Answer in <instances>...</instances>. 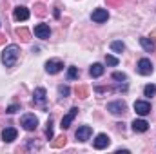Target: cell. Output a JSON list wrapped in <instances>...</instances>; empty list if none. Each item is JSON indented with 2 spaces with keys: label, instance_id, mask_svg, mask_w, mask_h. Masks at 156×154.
Listing matches in <instances>:
<instances>
[{
  "label": "cell",
  "instance_id": "cell-1",
  "mask_svg": "<svg viewBox=\"0 0 156 154\" xmlns=\"http://www.w3.org/2000/svg\"><path fill=\"white\" fill-rule=\"evenodd\" d=\"M18 56H20V47H18L16 44H11V45H7V47L4 49V53H2V64H4L5 67H13V65L16 64Z\"/></svg>",
  "mask_w": 156,
  "mask_h": 154
},
{
  "label": "cell",
  "instance_id": "cell-2",
  "mask_svg": "<svg viewBox=\"0 0 156 154\" xmlns=\"http://www.w3.org/2000/svg\"><path fill=\"white\" fill-rule=\"evenodd\" d=\"M20 125L26 129V131H35L38 127V118L35 114H24L20 120Z\"/></svg>",
  "mask_w": 156,
  "mask_h": 154
},
{
  "label": "cell",
  "instance_id": "cell-3",
  "mask_svg": "<svg viewBox=\"0 0 156 154\" xmlns=\"http://www.w3.org/2000/svg\"><path fill=\"white\" fill-rule=\"evenodd\" d=\"M107 111L111 113V114H123L125 111H127V105H125V102H122V100H116V102H111V103H107Z\"/></svg>",
  "mask_w": 156,
  "mask_h": 154
},
{
  "label": "cell",
  "instance_id": "cell-4",
  "mask_svg": "<svg viewBox=\"0 0 156 154\" xmlns=\"http://www.w3.org/2000/svg\"><path fill=\"white\" fill-rule=\"evenodd\" d=\"M136 69H138V73H140L142 76H149V75L153 73V64H151L149 58H142V60L138 62Z\"/></svg>",
  "mask_w": 156,
  "mask_h": 154
},
{
  "label": "cell",
  "instance_id": "cell-5",
  "mask_svg": "<svg viewBox=\"0 0 156 154\" xmlns=\"http://www.w3.org/2000/svg\"><path fill=\"white\" fill-rule=\"evenodd\" d=\"M64 69V62L62 60H47L45 62V71L49 75H56Z\"/></svg>",
  "mask_w": 156,
  "mask_h": 154
},
{
  "label": "cell",
  "instance_id": "cell-6",
  "mask_svg": "<svg viewBox=\"0 0 156 154\" xmlns=\"http://www.w3.org/2000/svg\"><path fill=\"white\" fill-rule=\"evenodd\" d=\"M134 111H136V114H140V116H147L151 113V103L144 102V100H136L134 102Z\"/></svg>",
  "mask_w": 156,
  "mask_h": 154
},
{
  "label": "cell",
  "instance_id": "cell-7",
  "mask_svg": "<svg viewBox=\"0 0 156 154\" xmlns=\"http://www.w3.org/2000/svg\"><path fill=\"white\" fill-rule=\"evenodd\" d=\"M91 134H93V129L91 127H87V125H83V127H78L76 131V140L78 142H87L89 138H91Z\"/></svg>",
  "mask_w": 156,
  "mask_h": 154
},
{
  "label": "cell",
  "instance_id": "cell-8",
  "mask_svg": "<svg viewBox=\"0 0 156 154\" xmlns=\"http://www.w3.org/2000/svg\"><path fill=\"white\" fill-rule=\"evenodd\" d=\"M33 100H35L37 105H40V107L45 109V89H44V87L35 89V93H33Z\"/></svg>",
  "mask_w": 156,
  "mask_h": 154
},
{
  "label": "cell",
  "instance_id": "cell-9",
  "mask_svg": "<svg viewBox=\"0 0 156 154\" xmlns=\"http://www.w3.org/2000/svg\"><path fill=\"white\" fill-rule=\"evenodd\" d=\"M35 35H37V38L47 40L49 38V35H51V29H49L47 24H38V26L35 27Z\"/></svg>",
  "mask_w": 156,
  "mask_h": 154
},
{
  "label": "cell",
  "instance_id": "cell-10",
  "mask_svg": "<svg viewBox=\"0 0 156 154\" xmlns=\"http://www.w3.org/2000/svg\"><path fill=\"white\" fill-rule=\"evenodd\" d=\"M13 16H15V20L24 22V20H27V18H29V9H27V7H24V5H18V7H15Z\"/></svg>",
  "mask_w": 156,
  "mask_h": 154
},
{
  "label": "cell",
  "instance_id": "cell-11",
  "mask_svg": "<svg viewBox=\"0 0 156 154\" xmlns=\"http://www.w3.org/2000/svg\"><path fill=\"white\" fill-rule=\"evenodd\" d=\"M91 18H93L96 24H102V22H107L109 13H107V9H94L93 15H91Z\"/></svg>",
  "mask_w": 156,
  "mask_h": 154
},
{
  "label": "cell",
  "instance_id": "cell-12",
  "mask_svg": "<svg viewBox=\"0 0 156 154\" xmlns=\"http://www.w3.org/2000/svg\"><path fill=\"white\" fill-rule=\"evenodd\" d=\"M16 129L15 127H5L4 131H2V140L5 142V143H11V142H15L16 140Z\"/></svg>",
  "mask_w": 156,
  "mask_h": 154
},
{
  "label": "cell",
  "instance_id": "cell-13",
  "mask_svg": "<svg viewBox=\"0 0 156 154\" xmlns=\"http://www.w3.org/2000/svg\"><path fill=\"white\" fill-rule=\"evenodd\" d=\"M109 143H111V140H109V136H107V134H98L93 145H94V149H98V151H102V149H105V147H109Z\"/></svg>",
  "mask_w": 156,
  "mask_h": 154
},
{
  "label": "cell",
  "instance_id": "cell-14",
  "mask_svg": "<svg viewBox=\"0 0 156 154\" xmlns=\"http://www.w3.org/2000/svg\"><path fill=\"white\" fill-rule=\"evenodd\" d=\"M76 114H78V109H76V107H73L67 114L62 118V125H60V127H62V129H69V127H71V121L75 120V116H76Z\"/></svg>",
  "mask_w": 156,
  "mask_h": 154
},
{
  "label": "cell",
  "instance_id": "cell-15",
  "mask_svg": "<svg viewBox=\"0 0 156 154\" xmlns=\"http://www.w3.org/2000/svg\"><path fill=\"white\" fill-rule=\"evenodd\" d=\"M149 129V123L145 120H134L133 121V131L134 132H145Z\"/></svg>",
  "mask_w": 156,
  "mask_h": 154
},
{
  "label": "cell",
  "instance_id": "cell-16",
  "mask_svg": "<svg viewBox=\"0 0 156 154\" xmlns=\"http://www.w3.org/2000/svg\"><path fill=\"white\" fill-rule=\"evenodd\" d=\"M140 45H142L147 53H154V51H156L154 42H153V40H149V38H145V37H142V38H140Z\"/></svg>",
  "mask_w": 156,
  "mask_h": 154
},
{
  "label": "cell",
  "instance_id": "cell-17",
  "mask_svg": "<svg viewBox=\"0 0 156 154\" xmlns=\"http://www.w3.org/2000/svg\"><path fill=\"white\" fill-rule=\"evenodd\" d=\"M89 73H91L93 78H100L104 75V65H102V64H93V67L89 69Z\"/></svg>",
  "mask_w": 156,
  "mask_h": 154
},
{
  "label": "cell",
  "instance_id": "cell-18",
  "mask_svg": "<svg viewBox=\"0 0 156 154\" xmlns=\"http://www.w3.org/2000/svg\"><path fill=\"white\" fill-rule=\"evenodd\" d=\"M66 142H67V138H66V136H58V138H55V142H51V147L60 149V147H64V145H66Z\"/></svg>",
  "mask_w": 156,
  "mask_h": 154
},
{
  "label": "cell",
  "instance_id": "cell-19",
  "mask_svg": "<svg viewBox=\"0 0 156 154\" xmlns=\"http://www.w3.org/2000/svg\"><path fill=\"white\" fill-rule=\"evenodd\" d=\"M16 35L20 37L22 42H27V40H29V31H27L26 27H18V29H16Z\"/></svg>",
  "mask_w": 156,
  "mask_h": 154
},
{
  "label": "cell",
  "instance_id": "cell-20",
  "mask_svg": "<svg viewBox=\"0 0 156 154\" xmlns=\"http://www.w3.org/2000/svg\"><path fill=\"white\" fill-rule=\"evenodd\" d=\"M144 94L149 96V98H151V96H156V85H153V83L145 85V87H144Z\"/></svg>",
  "mask_w": 156,
  "mask_h": 154
},
{
  "label": "cell",
  "instance_id": "cell-21",
  "mask_svg": "<svg viewBox=\"0 0 156 154\" xmlns=\"http://www.w3.org/2000/svg\"><path fill=\"white\" fill-rule=\"evenodd\" d=\"M111 49H113L115 53H122V51L125 49V45H123V42L116 40V42H113V44H111Z\"/></svg>",
  "mask_w": 156,
  "mask_h": 154
},
{
  "label": "cell",
  "instance_id": "cell-22",
  "mask_svg": "<svg viewBox=\"0 0 156 154\" xmlns=\"http://www.w3.org/2000/svg\"><path fill=\"white\" fill-rule=\"evenodd\" d=\"M78 67H69V71H67V78L69 80H75V78H78Z\"/></svg>",
  "mask_w": 156,
  "mask_h": 154
},
{
  "label": "cell",
  "instance_id": "cell-23",
  "mask_svg": "<svg viewBox=\"0 0 156 154\" xmlns=\"http://www.w3.org/2000/svg\"><path fill=\"white\" fill-rule=\"evenodd\" d=\"M45 136L49 138V140H53V120L49 118V121H47V129H45Z\"/></svg>",
  "mask_w": 156,
  "mask_h": 154
},
{
  "label": "cell",
  "instance_id": "cell-24",
  "mask_svg": "<svg viewBox=\"0 0 156 154\" xmlns=\"http://www.w3.org/2000/svg\"><path fill=\"white\" fill-rule=\"evenodd\" d=\"M105 64H107V65H118V58L107 54V56H105Z\"/></svg>",
  "mask_w": 156,
  "mask_h": 154
},
{
  "label": "cell",
  "instance_id": "cell-25",
  "mask_svg": "<svg viewBox=\"0 0 156 154\" xmlns=\"http://www.w3.org/2000/svg\"><path fill=\"white\" fill-rule=\"evenodd\" d=\"M76 94L80 96V98H85V96H87V87H85V85L76 87Z\"/></svg>",
  "mask_w": 156,
  "mask_h": 154
},
{
  "label": "cell",
  "instance_id": "cell-26",
  "mask_svg": "<svg viewBox=\"0 0 156 154\" xmlns=\"http://www.w3.org/2000/svg\"><path fill=\"white\" fill-rule=\"evenodd\" d=\"M58 93H60L62 96H69V93H71V89H69L67 85H60V87H58Z\"/></svg>",
  "mask_w": 156,
  "mask_h": 154
},
{
  "label": "cell",
  "instance_id": "cell-27",
  "mask_svg": "<svg viewBox=\"0 0 156 154\" xmlns=\"http://www.w3.org/2000/svg\"><path fill=\"white\" fill-rule=\"evenodd\" d=\"M113 78L118 80V82H125L127 80V75L125 73H113Z\"/></svg>",
  "mask_w": 156,
  "mask_h": 154
},
{
  "label": "cell",
  "instance_id": "cell-28",
  "mask_svg": "<svg viewBox=\"0 0 156 154\" xmlns=\"http://www.w3.org/2000/svg\"><path fill=\"white\" fill-rule=\"evenodd\" d=\"M35 9H37V15H40V16H44V15H45V5H44V4H37V5H35Z\"/></svg>",
  "mask_w": 156,
  "mask_h": 154
},
{
  "label": "cell",
  "instance_id": "cell-29",
  "mask_svg": "<svg viewBox=\"0 0 156 154\" xmlns=\"http://www.w3.org/2000/svg\"><path fill=\"white\" fill-rule=\"evenodd\" d=\"M20 109V105H9L7 109H5V113H9V114H13V113H16Z\"/></svg>",
  "mask_w": 156,
  "mask_h": 154
},
{
  "label": "cell",
  "instance_id": "cell-30",
  "mask_svg": "<svg viewBox=\"0 0 156 154\" xmlns=\"http://www.w3.org/2000/svg\"><path fill=\"white\" fill-rule=\"evenodd\" d=\"M2 44H5V37H4V35H0V45H2Z\"/></svg>",
  "mask_w": 156,
  "mask_h": 154
},
{
  "label": "cell",
  "instance_id": "cell-31",
  "mask_svg": "<svg viewBox=\"0 0 156 154\" xmlns=\"http://www.w3.org/2000/svg\"><path fill=\"white\" fill-rule=\"evenodd\" d=\"M107 2H109V4H120L122 0H107Z\"/></svg>",
  "mask_w": 156,
  "mask_h": 154
},
{
  "label": "cell",
  "instance_id": "cell-32",
  "mask_svg": "<svg viewBox=\"0 0 156 154\" xmlns=\"http://www.w3.org/2000/svg\"><path fill=\"white\" fill-rule=\"evenodd\" d=\"M151 40H156V31H153V33H151Z\"/></svg>",
  "mask_w": 156,
  "mask_h": 154
}]
</instances>
